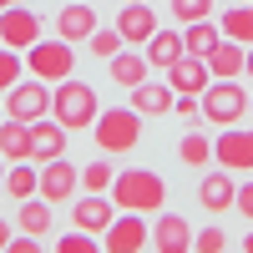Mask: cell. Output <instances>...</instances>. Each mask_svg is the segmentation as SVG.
<instances>
[{"instance_id": "obj_6", "label": "cell", "mask_w": 253, "mask_h": 253, "mask_svg": "<svg viewBox=\"0 0 253 253\" xmlns=\"http://www.w3.org/2000/svg\"><path fill=\"white\" fill-rule=\"evenodd\" d=\"M51 112V86H46V81H15V86L5 91V117H15V122H41V117H46Z\"/></svg>"}, {"instance_id": "obj_39", "label": "cell", "mask_w": 253, "mask_h": 253, "mask_svg": "<svg viewBox=\"0 0 253 253\" xmlns=\"http://www.w3.org/2000/svg\"><path fill=\"white\" fill-rule=\"evenodd\" d=\"M0 193H5V157H0Z\"/></svg>"}, {"instance_id": "obj_3", "label": "cell", "mask_w": 253, "mask_h": 253, "mask_svg": "<svg viewBox=\"0 0 253 253\" xmlns=\"http://www.w3.org/2000/svg\"><path fill=\"white\" fill-rule=\"evenodd\" d=\"M91 132H96V147H101V152H132V147L142 142V112L112 107V112H101V117L91 122Z\"/></svg>"}, {"instance_id": "obj_23", "label": "cell", "mask_w": 253, "mask_h": 253, "mask_svg": "<svg viewBox=\"0 0 253 253\" xmlns=\"http://www.w3.org/2000/svg\"><path fill=\"white\" fill-rule=\"evenodd\" d=\"M5 193H10L15 203L36 198V193H41V167H36V162H10V167H5Z\"/></svg>"}, {"instance_id": "obj_7", "label": "cell", "mask_w": 253, "mask_h": 253, "mask_svg": "<svg viewBox=\"0 0 253 253\" xmlns=\"http://www.w3.org/2000/svg\"><path fill=\"white\" fill-rule=\"evenodd\" d=\"M147 243H152V223L142 213H117L107 238H101V253H142Z\"/></svg>"}, {"instance_id": "obj_21", "label": "cell", "mask_w": 253, "mask_h": 253, "mask_svg": "<svg viewBox=\"0 0 253 253\" xmlns=\"http://www.w3.org/2000/svg\"><path fill=\"white\" fill-rule=\"evenodd\" d=\"M177 56H187V46H182V31H152V41H147V61H152V71H167Z\"/></svg>"}, {"instance_id": "obj_1", "label": "cell", "mask_w": 253, "mask_h": 253, "mask_svg": "<svg viewBox=\"0 0 253 253\" xmlns=\"http://www.w3.org/2000/svg\"><path fill=\"white\" fill-rule=\"evenodd\" d=\"M112 203L122 208V213H142L152 218L167 208V182L152 172V167H126V172L112 177Z\"/></svg>"}, {"instance_id": "obj_10", "label": "cell", "mask_w": 253, "mask_h": 253, "mask_svg": "<svg viewBox=\"0 0 253 253\" xmlns=\"http://www.w3.org/2000/svg\"><path fill=\"white\" fill-rule=\"evenodd\" d=\"M36 41H41V20L26 5H5V10H0V46H10V51L26 56Z\"/></svg>"}, {"instance_id": "obj_42", "label": "cell", "mask_w": 253, "mask_h": 253, "mask_svg": "<svg viewBox=\"0 0 253 253\" xmlns=\"http://www.w3.org/2000/svg\"><path fill=\"white\" fill-rule=\"evenodd\" d=\"M238 5H253V0H238Z\"/></svg>"}, {"instance_id": "obj_15", "label": "cell", "mask_w": 253, "mask_h": 253, "mask_svg": "<svg viewBox=\"0 0 253 253\" xmlns=\"http://www.w3.org/2000/svg\"><path fill=\"white\" fill-rule=\"evenodd\" d=\"M167 86L177 96H203L208 91V61L203 56H177L172 66H167Z\"/></svg>"}, {"instance_id": "obj_9", "label": "cell", "mask_w": 253, "mask_h": 253, "mask_svg": "<svg viewBox=\"0 0 253 253\" xmlns=\"http://www.w3.org/2000/svg\"><path fill=\"white\" fill-rule=\"evenodd\" d=\"M152 248L157 253H193V223L172 208L152 213Z\"/></svg>"}, {"instance_id": "obj_11", "label": "cell", "mask_w": 253, "mask_h": 253, "mask_svg": "<svg viewBox=\"0 0 253 253\" xmlns=\"http://www.w3.org/2000/svg\"><path fill=\"white\" fill-rule=\"evenodd\" d=\"M76 187H81V172H76L66 157L41 162V193H36V198H46V203H66V198H76Z\"/></svg>"}, {"instance_id": "obj_8", "label": "cell", "mask_w": 253, "mask_h": 253, "mask_svg": "<svg viewBox=\"0 0 253 253\" xmlns=\"http://www.w3.org/2000/svg\"><path fill=\"white\" fill-rule=\"evenodd\" d=\"M213 157H218L223 172H253V132H243V126H218Z\"/></svg>"}, {"instance_id": "obj_47", "label": "cell", "mask_w": 253, "mask_h": 253, "mask_svg": "<svg viewBox=\"0 0 253 253\" xmlns=\"http://www.w3.org/2000/svg\"><path fill=\"white\" fill-rule=\"evenodd\" d=\"M248 10H253V5H248Z\"/></svg>"}, {"instance_id": "obj_30", "label": "cell", "mask_w": 253, "mask_h": 253, "mask_svg": "<svg viewBox=\"0 0 253 253\" xmlns=\"http://www.w3.org/2000/svg\"><path fill=\"white\" fill-rule=\"evenodd\" d=\"M86 46H91V56H101V61H112V56H117V51L126 46V41H122V31H117V26H112V31H101V26H96Z\"/></svg>"}, {"instance_id": "obj_46", "label": "cell", "mask_w": 253, "mask_h": 253, "mask_svg": "<svg viewBox=\"0 0 253 253\" xmlns=\"http://www.w3.org/2000/svg\"><path fill=\"white\" fill-rule=\"evenodd\" d=\"M0 112H5V107H0Z\"/></svg>"}, {"instance_id": "obj_14", "label": "cell", "mask_w": 253, "mask_h": 253, "mask_svg": "<svg viewBox=\"0 0 253 253\" xmlns=\"http://www.w3.org/2000/svg\"><path fill=\"white\" fill-rule=\"evenodd\" d=\"M56 157H66V126L56 117L31 122V162H56Z\"/></svg>"}, {"instance_id": "obj_16", "label": "cell", "mask_w": 253, "mask_h": 253, "mask_svg": "<svg viewBox=\"0 0 253 253\" xmlns=\"http://www.w3.org/2000/svg\"><path fill=\"white\" fill-rule=\"evenodd\" d=\"M56 31H61V41H91V31H96V10H91V0H66L61 5V15H56Z\"/></svg>"}, {"instance_id": "obj_25", "label": "cell", "mask_w": 253, "mask_h": 253, "mask_svg": "<svg viewBox=\"0 0 253 253\" xmlns=\"http://www.w3.org/2000/svg\"><path fill=\"white\" fill-rule=\"evenodd\" d=\"M218 31H223L228 41H243V46H253V10H248V5L223 10V15H218Z\"/></svg>"}, {"instance_id": "obj_36", "label": "cell", "mask_w": 253, "mask_h": 253, "mask_svg": "<svg viewBox=\"0 0 253 253\" xmlns=\"http://www.w3.org/2000/svg\"><path fill=\"white\" fill-rule=\"evenodd\" d=\"M5 253H41V238L20 233V238H10V243H5Z\"/></svg>"}, {"instance_id": "obj_4", "label": "cell", "mask_w": 253, "mask_h": 253, "mask_svg": "<svg viewBox=\"0 0 253 253\" xmlns=\"http://www.w3.org/2000/svg\"><path fill=\"white\" fill-rule=\"evenodd\" d=\"M198 101H203V117L213 122V126H238V117L248 112V91L238 86L233 76H218V81H208V91H203Z\"/></svg>"}, {"instance_id": "obj_32", "label": "cell", "mask_w": 253, "mask_h": 253, "mask_svg": "<svg viewBox=\"0 0 253 253\" xmlns=\"http://www.w3.org/2000/svg\"><path fill=\"white\" fill-rule=\"evenodd\" d=\"M56 253H101V243L76 228V233H61V238H56Z\"/></svg>"}, {"instance_id": "obj_31", "label": "cell", "mask_w": 253, "mask_h": 253, "mask_svg": "<svg viewBox=\"0 0 253 253\" xmlns=\"http://www.w3.org/2000/svg\"><path fill=\"white\" fill-rule=\"evenodd\" d=\"M20 71H26V56L10 51V46H0V91H10L20 81Z\"/></svg>"}, {"instance_id": "obj_5", "label": "cell", "mask_w": 253, "mask_h": 253, "mask_svg": "<svg viewBox=\"0 0 253 253\" xmlns=\"http://www.w3.org/2000/svg\"><path fill=\"white\" fill-rule=\"evenodd\" d=\"M26 71H36L41 81H46V86H56V81H66L71 71H76V51H71V41H46L41 36L36 46L26 51Z\"/></svg>"}, {"instance_id": "obj_28", "label": "cell", "mask_w": 253, "mask_h": 253, "mask_svg": "<svg viewBox=\"0 0 253 253\" xmlns=\"http://www.w3.org/2000/svg\"><path fill=\"white\" fill-rule=\"evenodd\" d=\"M112 177H117V167L107 157H96V162H86V172H81V187H86V193H112Z\"/></svg>"}, {"instance_id": "obj_29", "label": "cell", "mask_w": 253, "mask_h": 253, "mask_svg": "<svg viewBox=\"0 0 253 253\" xmlns=\"http://www.w3.org/2000/svg\"><path fill=\"white\" fill-rule=\"evenodd\" d=\"M167 10H172V20L193 26V20H213V0H167Z\"/></svg>"}, {"instance_id": "obj_26", "label": "cell", "mask_w": 253, "mask_h": 253, "mask_svg": "<svg viewBox=\"0 0 253 253\" xmlns=\"http://www.w3.org/2000/svg\"><path fill=\"white\" fill-rule=\"evenodd\" d=\"M218 41H223V31H218V26H208V20H193V26L182 31V46H187V56H203V61H208V51H213Z\"/></svg>"}, {"instance_id": "obj_45", "label": "cell", "mask_w": 253, "mask_h": 253, "mask_svg": "<svg viewBox=\"0 0 253 253\" xmlns=\"http://www.w3.org/2000/svg\"><path fill=\"white\" fill-rule=\"evenodd\" d=\"M223 253H233V248H223Z\"/></svg>"}, {"instance_id": "obj_34", "label": "cell", "mask_w": 253, "mask_h": 253, "mask_svg": "<svg viewBox=\"0 0 253 253\" xmlns=\"http://www.w3.org/2000/svg\"><path fill=\"white\" fill-rule=\"evenodd\" d=\"M172 117H182L187 126H198V122H203V101H198V96H177V101H172Z\"/></svg>"}, {"instance_id": "obj_41", "label": "cell", "mask_w": 253, "mask_h": 253, "mask_svg": "<svg viewBox=\"0 0 253 253\" xmlns=\"http://www.w3.org/2000/svg\"><path fill=\"white\" fill-rule=\"evenodd\" d=\"M5 5H26V0H0V10H5Z\"/></svg>"}, {"instance_id": "obj_18", "label": "cell", "mask_w": 253, "mask_h": 253, "mask_svg": "<svg viewBox=\"0 0 253 253\" xmlns=\"http://www.w3.org/2000/svg\"><path fill=\"white\" fill-rule=\"evenodd\" d=\"M233 198H238V187H233V172H208L203 182H198V203L208 208V213H228L233 208Z\"/></svg>"}, {"instance_id": "obj_35", "label": "cell", "mask_w": 253, "mask_h": 253, "mask_svg": "<svg viewBox=\"0 0 253 253\" xmlns=\"http://www.w3.org/2000/svg\"><path fill=\"white\" fill-rule=\"evenodd\" d=\"M233 208H238V213H243V218L253 223V177H248V182L238 187V198H233Z\"/></svg>"}, {"instance_id": "obj_19", "label": "cell", "mask_w": 253, "mask_h": 253, "mask_svg": "<svg viewBox=\"0 0 253 253\" xmlns=\"http://www.w3.org/2000/svg\"><path fill=\"white\" fill-rule=\"evenodd\" d=\"M147 71H152L147 51H142V56H137V51H117V56L107 61V76L117 81V86H126V91H132V86H142V81H147Z\"/></svg>"}, {"instance_id": "obj_40", "label": "cell", "mask_w": 253, "mask_h": 253, "mask_svg": "<svg viewBox=\"0 0 253 253\" xmlns=\"http://www.w3.org/2000/svg\"><path fill=\"white\" fill-rule=\"evenodd\" d=\"M243 253H253V233H248V238H243Z\"/></svg>"}, {"instance_id": "obj_24", "label": "cell", "mask_w": 253, "mask_h": 253, "mask_svg": "<svg viewBox=\"0 0 253 253\" xmlns=\"http://www.w3.org/2000/svg\"><path fill=\"white\" fill-rule=\"evenodd\" d=\"M15 223H20V233H31V238L51 233V203H46V198H26V203H20V213H15Z\"/></svg>"}, {"instance_id": "obj_27", "label": "cell", "mask_w": 253, "mask_h": 253, "mask_svg": "<svg viewBox=\"0 0 253 253\" xmlns=\"http://www.w3.org/2000/svg\"><path fill=\"white\" fill-rule=\"evenodd\" d=\"M177 157L187 167H208V157H213V142H208V132H198V126H187L182 142H177Z\"/></svg>"}, {"instance_id": "obj_43", "label": "cell", "mask_w": 253, "mask_h": 253, "mask_svg": "<svg viewBox=\"0 0 253 253\" xmlns=\"http://www.w3.org/2000/svg\"><path fill=\"white\" fill-rule=\"evenodd\" d=\"M248 112H253V96H248Z\"/></svg>"}, {"instance_id": "obj_22", "label": "cell", "mask_w": 253, "mask_h": 253, "mask_svg": "<svg viewBox=\"0 0 253 253\" xmlns=\"http://www.w3.org/2000/svg\"><path fill=\"white\" fill-rule=\"evenodd\" d=\"M243 61H248V46L223 36L218 46L208 51V71H213V76H238V71H243Z\"/></svg>"}, {"instance_id": "obj_33", "label": "cell", "mask_w": 253, "mask_h": 253, "mask_svg": "<svg viewBox=\"0 0 253 253\" xmlns=\"http://www.w3.org/2000/svg\"><path fill=\"white\" fill-rule=\"evenodd\" d=\"M223 248H228L223 228H203V233H193V253H223Z\"/></svg>"}, {"instance_id": "obj_44", "label": "cell", "mask_w": 253, "mask_h": 253, "mask_svg": "<svg viewBox=\"0 0 253 253\" xmlns=\"http://www.w3.org/2000/svg\"><path fill=\"white\" fill-rule=\"evenodd\" d=\"M122 5H132V0H122Z\"/></svg>"}, {"instance_id": "obj_38", "label": "cell", "mask_w": 253, "mask_h": 253, "mask_svg": "<svg viewBox=\"0 0 253 253\" xmlns=\"http://www.w3.org/2000/svg\"><path fill=\"white\" fill-rule=\"evenodd\" d=\"M243 71H248V76H253V46H248V61H243Z\"/></svg>"}, {"instance_id": "obj_2", "label": "cell", "mask_w": 253, "mask_h": 253, "mask_svg": "<svg viewBox=\"0 0 253 253\" xmlns=\"http://www.w3.org/2000/svg\"><path fill=\"white\" fill-rule=\"evenodd\" d=\"M51 117L66 126V132H86V126L101 117V101H96V91L86 86V81L66 76V81L51 86Z\"/></svg>"}, {"instance_id": "obj_12", "label": "cell", "mask_w": 253, "mask_h": 253, "mask_svg": "<svg viewBox=\"0 0 253 253\" xmlns=\"http://www.w3.org/2000/svg\"><path fill=\"white\" fill-rule=\"evenodd\" d=\"M112 218H117V203L107 193H86V198L71 203V223L81 228V233H107Z\"/></svg>"}, {"instance_id": "obj_37", "label": "cell", "mask_w": 253, "mask_h": 253, "mask_svg": "<svg viewBox=\"0 0 253 253\" xmlns=\"http://www.w3.org/2000/svg\"><path fill=\"white\" fill-rule=\"evenodd\" d=\"M5 243H10V228H5V218H0V253H5Z\"/></svg>"}, {"instance_id": "obj_17", "label": "cell", "mask_w": 253, "mask_h": 253, "mask_svg": "<svg viewBox=\"0 0 253 253\" xmlns=\"http://www.w3.org/2000/svg\"><path fill=\"white\" fill-rule=\"evenodd\" d=\"M172 101H177V91L167 86V81H142V86H132V112H142V117H172Z\"/></svg>"}, {"instance_id": "obj_20", "label": "cell", "mask_w": 253, "mask_h": 253, "mask_svg": "<svg viewBox=\"0 0 253 253\" xmlns=\"http://www.w3.org/2000/svg\"><path fill=\"white\" fill-rule=\"evenodd\" d=\"M0 157L5 162H31V126L15 117H0Z\"/></svg>"}, {"instance_id": "obj_13", "label": "cell", "mask_w": 253, "mask_h": 253, "mask_svg": "<svg viewBox=\"0 0 253 253\" xmlns=\"http://www.w3.org/2000/svg\"><path fill=\"white\" fill-rule=\"evenodd\" d=\"M117 31H122L126 46H147L152 31H157V10L147 5V0H132V5H122V15H117Z\"/></svg>"}]
</instances>
